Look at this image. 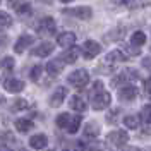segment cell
I'll list each match as a JSON object with an SVG mask.
<instances>
[{"label": "cell", "instance_id": "cell-1", "mask_svg": "<svg viewBox=\"0 0 151 151\" xmlns=\"http://www.w3.org/2000/svg\"><path fill=\"white\" fill-rule=\"evenodd\" d=\"M67 81H69L70 86H74L77 89H83V88L89 83V74H88V70H84V69H77L72 74H69Z\"/></svg>", "mask_w": 151, "mask_h": 151}, {"label": "cell", "instance_id": "cell-2", "mask_svg": "<svg viewBox=\"0 0 151 151\" xmlns=\"http://www.w3.org/2000/svg\"><path fill=\"white\" fill-rule=\"evenodd\" d=\"M110 101H112V96L106 91H100V93L91 96V105H93L94 110H105L110 105Z\"/></svg>", "mask_w": 151, "mask_h": 151}, {"label": "cell", "instance_id": "cell-3", "mask_svg": "<svg viewBox=\"0 0 151 151\" xmlns=\"http://www.w3.org/2000/svg\"><path fill=\"white\" fill-rule=\"evenodd\" d=\"M81 52H83V55L84 58H94V57L98 55L100 52H101V45L98 43V41H93V40H88L83 43V47H81Z\"/></svg>", "mask_w": 151, "mask_h": 151}, {"label": "cell", "instance_id": "cell-4", "mask_svg": "<svg viewBox=\"0 0 151 151\" xmlns=\"http://www.w3.org/2000/svg\"><path fill=\"white\" fill-rule=\"evenodd\" d=\"M55 29H57V24L52 17H43L38 24V33L43 35V36H52L55 33Z\"/></svg>", "mask_w": 151, "mask_h": 151}, {"label": "cell", "instance_id": "cell-5", "mask_svg": "<svg viewBox=\"0 0 151 151\" xmlns=\"http://www.w3.org/2000/svg\"><path fill=\"white\" fill-rule=\"evenodd\" d=\"M108 141L112 142L113 146H125L127 144V141H129V136H127V132L125 131H112L110 134H108Z\"/></svg>", "mask_w": 151, "mask_h": 151}, {"label": "cell", "instance_id": "cell-6", "mask_svg": "<svg viewBox=\"0 0 151 151\" xmlns=\"http://www.w3.org/2000/svg\"><path fill=\"white\" fill-rule=\"evenodd\" d=\"M64 14L77 19H89L93 16V10L89 7H76V9H64Z\"/></svg>", "mask_w": 151, "mask_h": 151}, {"label": "cell", "instance_id": "cell-7", "mask_svg": "<svg viewBox=\"0 0 151 151\" xmlns=\"http://www.w3.org/2000/svg\"><path fill=\"white\" fill-rule=\"evenodd\" d=\"M136 96H137V88L132 84H125L119 89V98L124 100V101H131Z\"/></svg>", "mask_w": 151, "mask_h": 151}, {"label": "cell", "instance_id": "cell-8", "mask_svg": "<svg viewBox=\"0 0 151 151\" xmlns=\"http://www.w3.org/2000/svg\"><path fill=\"white\" fill-rule=\"evenodd\" d=\"M57 43H58L62 48H70V47H74V43H76V35H74V33H70V31L60 33V35H58V38H57Z\"/></svg>", "mask_w": 151, "mask_h": 151}, {"label": "cell", "instance_id": "cell-9", "mask_svg": "<svg viewBox=\"0 0 151 151\" xmlns=\"http://www.w3.org/2000/svg\"><path fill=\"white\" fill-rule=\"evenodd\" d=\"M33 41H35V38L29 36V35L21 36L17 41H16V45H14V52H16V53H22V52H24L28 47H31V45H33Z\"/></svg>", "mask_w": 151, "mask_h": 151}, {"label": "cell", "instance_id": "cell-10", "mask_svg": "<svg viewBox=\"0 0 151 151\" xmlns=\"http://www.w3.org/2000/svg\"><path fill=\"white\" fill-rule=\"evenodd\" d=\"M4 88H5V91H9V93H21V91L24 89V83H22L21 79H5Z\"/></svg>", "mask_w": 151, "mask_h": 151}, {"label": "cell", "instance_id": "cell-11", "mask_svg": "<svg viewBox=\"0 0 151 151\" xmlns=\"http://www.w3.org/2000/svg\"><path fill=\"white\" fill-rule=\"evenodd\" d=\"M65 96H67V89L64 88V86L57 88L55 93L52 94V98H50V105H52V106H60V105L64 103Z\"/></svg>", "mask_w": 151, "mask_h": 151}, {"label": "cell", "instance_id": "cell-12", "mask_svg": "<svg viewBox=\"0 0 151 151\" xmlns=\"http://www.w3.org/2000/svg\"><path fill=\"white\" fill-rule=\"evenodd\" d=\"M77 57H79V48L70 47V48H67V52L62 53L60 60H62L64 64H74L76 60H77Z\"/></svg>", "mask_w": 151, "mask_h": 151}, {"label": "cell", "instance_id": "cell-13", "mask_svg": "<svg viewBox=\"0 0 151 151\" xmlns=\"http://www.w3.org/2000/svg\"><path fill=\"white\" fill-rule=\"evenodd\" d=\"M47 144H48V139L45 134H36V136H33L29 139V146L35 148V150H43V148H47Z\"/></svg>", "mask_w": 151, "mask_h": 151}, {"label": "cell", "instance_id": "cell-14", "mask_svg": "<svg viewBox=\"0 0 151 151\" xmlns=\"http://www.w3.org/2000/svg\"><path fill=\"white\" fill-rule=\"evenodd\" d=\"M52 52H53V43L45 41V43L38 45V47L33 50V55H35V57H48Z\"/></svg>", "mask_w": 151, "mask_h": 151}, {"label": "cell", "instance_id": "cell-15", "mask_svg": "<svg viewBox=\"0 0 151 151\" xmlns=\"http://www.w3.org/2000/svg\"><path fill=\"white\" fill-rule=\"evenodd\" d=\"M62 69H64V62L60 60V58H55V60H52V62H48L47 64V72L50 76H57L62 72Z\"/></svg>", "mask_w": 151, "mask_h": 151}, {"label": "cell", "instance_id": "cell-16", "mask_svg": "<svg viewBox=\"0 0 151 151\" xmlns=\"http://www.w3.org/2000/svg\"><path fill=\"white\" fill-rule=\"evenodd\" d=\"M69 105H70V108H72V110H76V112H86V108H88L84 98H81V96H77V94L70 98Z\"/></svg>", "mask_w": 151, "mask_h": 151}, {"label": "cell", "instance_id": "cell-17", "mask_svg": "<svg viewBox=\"0 0 151 151\" xmlns=\"http://www.w3.org/2000/svg\"><path fill=\"white\" fill-rule=\"evenodd\" d=\"M125 58H127V57H125V53H124L122 50H113V52H110V53L106 55V60H105V62L115 64V62H122Z\"/></svg>", "mask_w": 151, "mask_h": 151}, {"label": "cell", "instance_id": "cell-18", "mask_svg": "<svg viewBox=\"0 0 151 151\" xmlns=\"http://www.w3.org/2000/svg\"><path fill=\"white\" fill-rule=\"evenodd\" d=\"M14 125H16V129H17L19 132H29L33 129V122H31L29 119H17Z\"/></svg>", "mask_w": 151, "mask_h": 151}, {"label": "cell", "instance_id": "cell-19", "mask_svg": "<svg viewBox=\"0 0 151 151\" xmlns=\"http://www.w3.org/2000/svg\"><path fill=\"white\" fill-rule=\"evenodd\" d=\"M146 43V35L142 33V31H136L134 35H132V38H131V45L132 47H142Z\"/></svg>", "mask_w": 151, "mask_h": 151}, {"label": "cell", "instance_id": "cell-20", "mask_svg": "<svg viewBox=\"0 0 151 151\" xmlns=\"http://www.w3.org/2000/svg\"><path fill=\"white\" fill-rule=\"evenodd\" d=\"M81 115H76V117H70V122L67 125V132L69 134H76V132L79 131V125H81Z\"/></svg>", "mask_w": 151, "mask_h": 151}, {"label": "cell", "instance_id": "cell-21", "mask_svg": "<svg viewBox=\"0 0 151 151\" xmlns=\"http://www.w3.org/2000/svg\"><path fill=\"white\" fill-rule=\"evenodd\" d=\"M124 125L127 129H137L139 127V117L137 115H127V117H124Z\"/></svg>", "mask_w": 151, "mask_h": 151}, {"label": "cell", "instance_id": "cell-22", "mask_svg": "<svg viewBox=\"0 0 151 151\" xmlns=\"http://www.w3.org/2000/svg\"><path fill=\"white\" fill-rule=\"evenodd\" d=\"M98 134H100V127H98L94 122H89L84 127V136L86 137H98Z\"/></svg>", "mask_w": 151, "mask_h": 151}, {"label": "cell", "instance_id": "cell-23", "mask_svg": "<svg viewBox=\"0 0 151 151\" xmlns=\"http://www.w3.org/2000/svg\"><path fill=\"white\" fill-rule=\"evenodd\" d=\"M12 26V17H10L7 12L0 10V29H5Z\"/></svg>", "mask_w": 151, "mask_h": 151}, {"label": "cell", "instance_id": "cell-24", "mask_svg": "<svg viewBox=\"0 0 151 151\" xmlns=\"http://www.w3.org/2000/svg\"><path fill=\"white\" fill-rule=\"evenodd\" d=\"M57 125L60 127V129H67V125H69V122H70V115L69 113H60L58 117H57Z\"/></svg>", "mask_w": 151, "mask_h": 151}, {"label": "cell", "instance_id": "cell-25", "mask_svg": "<svg viewBox=\"0 0 151 151\" xmlns=\"http://www.w3.org/2000/svg\"><path fill=\"white\" fill-rule=\"evenodd\" d=\"M124 35H125V28H124V26H117V28H115L112 33L108 35V38H106V40H113V41H117V40H120Z\"/></svg>", "mask_w": 151, "mask_h": 151}, {"label": "cell", "instance_id": "cell-26", "mask_svg": "<svg viewBox=\"0 0 151 151\" xmlns=\"http://www.w3.org/2000/svg\"><path fill=\"white\" fill-rule=\"evenodd\" d=\"M0 142H2L4 146H7L10 142H16V137H14V134H10V132H0Z\"/></svg>", "mask_w": 151, "mask_h": 151}, {"label": "cell", "instance_id": "cell-27", "mask_svg": "<svg viewBox=\"0 0 151 151\" xmlns=\"http://www.w3.org/2000/svg\"><path fill=\"white\" fill-rule=\"evenodd\" d=\"M141 120L146 124H151V105H146L142 106L141 110Z\"/></svg>", "mask_w": 151, "mask_h": 151}, {"label": "cell", "instance_id": "cell-28", "mask_svg": "<svg viewBox=\"0 0 151 151\" xmlns=\"http://www.w3.org/2000/svg\"><path fill=\"white\" fill-rule=\"evenodd\" d=\"M16 10H17L19 16H29V14H31V5L24 2V4H21V5H19Z\"/></svg>", "mask_w": 151, "mask_h": 151}, {"label": "cell", "instance_id": "cell-29", "mask_svg": "<svg viewBox=\"0 0 151 151\" xmlns=\"http://www.w3.org/2000/svg\"><path fill=\"white\" fill-rule=\"evenodd\" d=\"M41 72H43V67L41 65H35L33 69H31V72H29V77H31L33 81H38L40 76H41Z\"/></svg>", "mask_w": 151, "mask_h": 151}, {"label": "cell", "instance_id": "cell-30", "mask_svg": "<svg viewBox=\"0 0 151 151\" xmlns=\"http://www.w3.org/2000/svg\"><path fill=\"white\" fill-rule=\"evenodd\" d=\"M24 108H28V101H26V100H22V98H19V100H16V103L12 105V110H14V112H19V110H24Z\"/></svg>", "mask_w": 151, "mask_h": 151}, {"label": "cell", "instance_id": "cell-31", "mask_svg": "<svg viewBox=\"0 0 151 151\" xmlns=\"http://www.w3.org/2000/svg\"><path fill=\"white\" fill-rule=\"evenodd\" d=\"M83 151H101V144L100 142H89V144L84 146Z\"/></svg>", "mask_w": 151, "mask_h": 151}, {"label": "cell", "instance_id": "cell-32", "mask_svg": "<svg viewBox=\"0 0 151 151\" xmlns=\"http://www.w3.org/2000/svg\"><path fill=\"white\" fill-rule=\"evenodd\" d=\"M4 67H5V69H12V67H14V58L7 57V58L4 60Z\"/></svg>", "mask_w": 151, "mask_h": 151}, {"label": "cell", "instance_id": "cell-33", "mask_svg": "<svg viewBox=\"0 0 151 151\" xmlns=\"http://www.w3.org/2000/svg\"><path fill=\"white\" fill-rule=\"evenodd\" d=\"M115 5H131L134 0H112Z\"/></svg>", "mask_w": 151, "mask_h": 151}, {"label": "cell", "instance_id": "cell-34", "mask_svg": "<svg viewBox=\"0 0 151 151\" xmlns=\"http://www.w3.org/2000/svg\"><path fill=\"white\" fill-rule=\"evenodd\" d=\"M21 4H24V0H9V5L12 9H17Z\"/></svg>", "mask_w": 151, "mask_h": 151}, {"label": "cell", "instance_id": "cell-35", "mask_svg": "<svg viewBox=\"0 0 151 151\" xmlns=\"http://www.w3.org/2000/svg\"><path fill=\"white\" fill-rule=\"evenodd\" d=\"M144 88H146V93H148V94L151 96V77L148 79V81H146V84H144Z\"/></svg>", "mask_w": 151, "mask_h": 151}, {"label": "cell", "instance_id": "cell-36", "mask_svg": "<svg viewBox=\"0 0 151 151\" xmlns=\"http://www.w3.org/2000/svg\"><path fill=\"white\" fill-rule=\"evenodd\" d=\"M0 151H14V150H10L9 146H4V144H2V146H0Z\"/></svg>", "mask_w": 151, "mask_h": 151}, {"label": "cell", "instance_id": "cell-37", "mask_svg": "<svg viewBox=\"0 0 151 151\" xmlns=\"http://www.w3.org/2000/svg\"><path fill=\"white\" fill-rule=\"evenodd\" d=\"M38 2H41V4H47V5H50L53 0H38Z\"/></svg>", "mask_w": 151, "mask_h": 151}, {"label": "cell", "instance_id": "cell-38", "mask_svg": "<svg viewBox=\"0 0 151 151\" xmlns=\"http://www.w3.org/2000/svg\"><path fill=\"white\" fill-rule=\"evenodd\" d=\"M60 2H64V4H67V2H72V0H60Z\"/></svg>", "mask_w": 151, "mask_h": 151}, {"label": "cell", "instance_id": "cell-39", "mask_svg": "<svg viewBox=\"0 0 151 151\" xmlns=\"http://www.w3.org/2000/svg\"><path fill=\"white\" fill-rule=\"evenodd\" d=\"M47 151H53V150H47Z\"/></svg>", "mask_w": 151, "mask_h": 151}, {"label": "cell", "instance_id": "cell-40", "mask_svg": "<svg viewBox=\"0 0 151 151\" xmlns=\"http://www.w3.org/2000/svg\"><path fill=\"white\" fill-rule=\"evenodd\" d=\"M64 151H69V150H64Z\"/></svg>", "mask_w": 151, "mask_h": 151}, {"label": "cell", "instance_id": "cell-41", "mask_svg": "<svg viewBox=\"0 0 151 151\" xmlns=\"http://www.w3.org/2000/svg\"><path fill=\"white\" fill-rule=\"evenodd\" d=\"M24 151H26V150H24Z\"/></svg>", "mask_w": 151, "mask_h": 151}]
</instances>
